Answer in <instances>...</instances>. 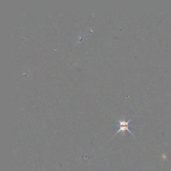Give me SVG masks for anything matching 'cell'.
I'll return each mask as SVG.
<instances>
[{
  "instance_id": "obj_1",
  "label": "cell",
  "mask_w": 171,
  "mask_h": 171,
  "mask_svg": "<svg viewBox=\"0 0 171 171\" xmlns=\"http://www.w3.org/2000/svg\"><path fill=\"white\" fill-rule=\"evenodd\" d=\"M129 126H119V129H118V130L117 131V132L115 134V135L114 136H115V135H116L118 133H120V132H123V134H124V135H125V131H126V130H127V131H128L129 133H130L133 136H134V135L132 133V132L130 131V130H129V129H128Z\"/></svg>"
},
{
  "instance_id": "obj_2",
  "label": "cell",
  "mask_w": 171,
  "mask_h": 171,
  "mask_svg": "<svg viewBox=\"0 0 171 171\" xmlns=\"http://www.w3.org/2000/svg\"><path fill=\"white\" fill-rule=\"evenodd\" d=\"M116 119H117L118 122L119 123V125H117V126H129V123L132 120V119H129L128 121L126 122L125 121V119L124 118L123 121H120V120H119L118 118H116Z\"/></svg>"
}]
</instances>
